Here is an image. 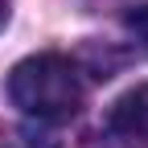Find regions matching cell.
<instances>
[{"label":"cell","instance_id":"obj_1","mask_svg":"<svg viewBox=\"0 0 148 148\" xmlns=\"http://www.w3.org/2000/svg\"><path fill=\"white\" fill-rule=\"evenodd\" d=\"M8 99L37 119H70L82 107V78L78 66L62 53H33V58L16 62L8 74Z\"/></svg>","mask_w":148,"mask_h":148},{"label":"cell","instance_id":"obj_2","mask_svg":"<svg viewBox=\"0 0 148 148\" xmlns=\"http://www.w3.org/2000/svg\"><path fill=\"white\" fill-rule=\"evenodd\" d=\"M107 127L132 144H148V82L132 86L127 95H119L107 111Z\"/></svg>","mask_w":148,"mask_h":148},{"label":"cell","instance_id":"obj_3","mask_svg":"<svg viewBox=\"0 0 148 148\" xmlns=\"http://www.w3.org/2000/svg\"><path fill=\"white\" fill-rule=\"evenodd\" d=\"M123 25H127V33H132L136 41L148 49V4H136V8H127V12H123Z\"/></svg>","mask_w":148,"mask_h":148},{"label":"cell","instance_id":"obj_4","mask_svg":"<svg viewBox=\"0 0 148 148\" xmlns=\"http://www.w3.org/2000/svg\"><path fill=\"white\" fill-rule=\"evenodd\" d=\"M4 21H8V4L0 0V29H4Z\"/></svg>","mask_w":148,"mask_h":148}]
</instances>
